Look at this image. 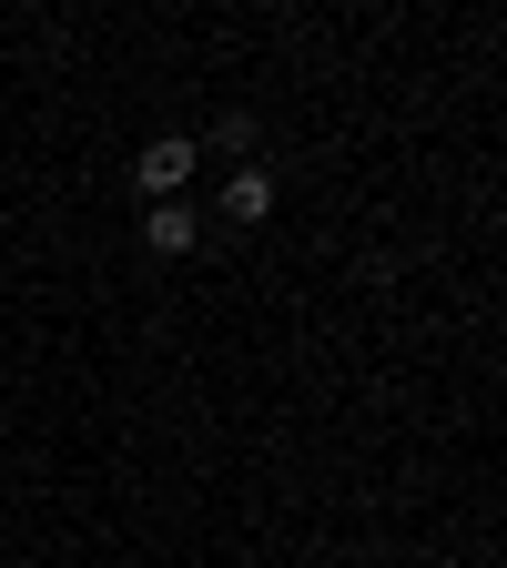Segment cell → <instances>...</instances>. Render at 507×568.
I'll return each instance as SVG.
<instances>
[{"label": "cell", "instance_id": "obj_1", "mask_svg": "<svg viewBox=\"0 0 507 568\" xmlns=\"http://www.w3.org/2000/svg\"><path fill=\"white\" fill-rule=\"evenodd\" d=\"M193 163H203V142H193V132H163V142H142L132 173H142V193H153V203H173V193L193 183Z\"/></svg>", "mask_w": 507, "mask_h": 568}, {"label": "cell", "instance_id": "obj_2", "mask_svg": "<svg viewBox=\"0 0 507 568\" xmlns=\"http://www.w3.org/2000/svg\"><path fill=\"white\" fill-rule=\"evenodd\" d=\"M264 213H274V173H264V163H244V173L224 183V224H264Z\"/></svg>", "mask_w": 507, "mask_h": 568}, {"label": "cell", "instance_id": "obj_3", "mask_svg": "<svg viewBox=\"0 0 507 568\" xmlns=\"http://www.w3.org/2000/svg\"><path fill=\"white\" fill-rule=\"evenodd\" d=\"M142 244H153V254H193V244H203V224H193L183 203H153V224H142Z\"/></svg>", "mask_w": 507, "mask_h": 568}, {"label": "cell", "instance_id": "obj_4", "mask_svg": "<svg viewBox=\"0 0 507 568\" xmlns=\"http://www.w3.org/2000/svg\"><path fill=\"white\" fill-rule=\"evenodd\" d=\"M254 142H264L254 112H224V122H213V153H254Z\"/></svg>", "mask_w": 507, "mask_h": 568}]
</instances>
